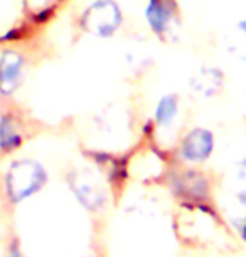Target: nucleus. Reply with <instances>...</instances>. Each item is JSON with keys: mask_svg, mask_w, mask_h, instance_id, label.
<instances>
[{"mask_svg": "<svg viewBox=\"0 0 246 257\" xmlns=\"http://www.w3.org/2000/svg\"><path fill=\"white\" fill-rule=\"evenodd\" d=\"M27 59L16 47H4L0 51V96L11 98L21 89L26 77Z\"/></svg>", "mask_w": 246, "mask_h": 257, "instance_id": "4", "label": "nucleus"}, {"mask_svg": "<svg viewBox=\"0 0 246 257\" xmlns=\"http://www.w3.org/2000/svg\"><path fill=\"white\" fill-rule=\"evenodd\" d=\"M145 21L155 36L174 39L181 26L177 0H147Z\"/></svg>", "mask_w": 246, "mask_h": 257, "instance_id": "3", "label": "nucleus"}, {"mask_svg": "<svg viewBox=\"0 0 246 257\" xmlns=\"http://www.w3.org/2000/svg\"><path fill=\"white\" fill-rule=\"evenodd\" d=\"M47 182V172L34 160H16L6 173V193L12 203H21L37 193Z\"/></svg>", "mask_w": 246, "mask_h": 257, "instance_id": "1", "label": "nucleus"}, {"mask_svg": "<svg viewBox=\"0 0 246 257\" xmlns=\"http://www.w3.org/2000/svg\"><path fill=\"white\" fill-rule=\"evenodd\" d=\"M181 103L177 94H163L158 98L155 109H153V121L158 128H171L176 123L177 116H179Z\"/></svg>", "mask_w": 246, "mask_h": 257, "instance_id": "9", "label": "nucleus"}, {"mask_svg": "<svg viewBox=\"0 0 246 257\" xmlns=\"http://www.w3.org/2000/svg\"><path fill=\"white\" fill-rule=\"evenodd\" d=\"M26 6L27 16L36 22L46 21V17L51 16L52 9H54L61 0H22Z\"/></svg>", "mask_w": 246, "mask_h": 257, "instance_id": "10", "label": "nucleus"}, {"mask_svg": "<svg viewBox=\"0 0 246 257\" xmlns=\"http://www.w3.org/2000/svg\"><path fill=\"white\" fill-rule=\"evenodd\" d=\"M229 51H231V54L238 57L239 61L246 62V19L236 22L233 34H231Z\"/></svg>", "mask_w": 246, "mask_h": 257, "instance_id": "11", "label": "nucleus"}, {"mask_svg": "<svg viewBox=\"0 0 246 257\" xmlns=\"http://www.w3.org/2000/svg\"><path fill=\"white\" fill-rule=\"evenodd\" d=\"M85 32L100 39H108L118 32L123 24V12L115 0H95L81 14Z\"/></svg>", "mask_w": 246, "mask_h": 257, "instance_id": "2", "label": "nucleus"}, {"mask_svg": "<svg viewBox=\"0 0 246 257\" xmlns=\"http://www.w3.org/2000/svg\"><path fill=\"white\" fill-rule=\"evenodd\" d=\"M191 88L202 98H213L223 89V74L216 67H202L192 76Z\"/></svg>", "mask_w": 246, "mask_h": 257, "instance_id": "7", "label": "nucleus"}, {"mask_svg": "<svg viewBox=\"0 0 246 257\" xmlns=\"http://www.w3.org/2000/svg\"><path fill=\"white\" fill-rule=\"evenodd\" d=\"M214 148L213 133L204 128H196L184 138L181 145V157L187 162H204Z\"/></svg>", "mask_w": 246, "mask_h": 257, "instance_id": "5", "label": "nucleus"}, {"mask_svg": "<svg viewBox=\"0 0 246 257\" xmlns=\"http://www.w3.org/2000/svg\"><path fill=\"white\" fill-rule=\"evenodd\" d=\"M7 257H24V255L21 254V250H17L16 247H14V249H11V252H9Z\"/></svg>", "mask_w": 246, "mask_h": 257, "instance_id": "12", "label": "nucleus"}, {"mask_svg": "<svg viewBox=\"0 0 246 257\" xmlns=\"http://www.w3.org/2000/svg\"><path fill=\"white\" fill-rule=\"evenodd\" d=\"M24 143V123L16 111L0 116V153H12Z\"/></svg>", "mask_w": 246, "mask_h": 257, "instance_id": "6", "label": "nucleus"}, {"mask_svg": "<svg viewBox=\"0 0 246 257\" xmlns=\"http://www.w3.org/2000/svg\"><path fill=\"white\" fill-rule=\"evenodd\" d=\"M71 188L74 190L76 197L90 208H98L103 203V192L101 188L93 183V178L90 175H76L74 178H71Z\"/></svg>", "mask_w": 246, "mask_h": 257, "instance_id": "8", "label": "nucleus"}]
</instances>
